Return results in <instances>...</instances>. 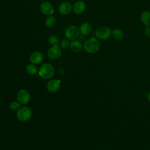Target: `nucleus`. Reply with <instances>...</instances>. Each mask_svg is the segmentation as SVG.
I'll return each mask as SVG.
<instances>
[{
  "mask_svg": "<svg viewBox=\"0 0 150 150\" xmlns=\"http://www.w3.org/2000/svg\"><path fill=\"white\" fill-rule=\"evenodd\" d=\"M100 47V44L95 38H92L87 40L83 44L84 50L89 53H95L97 52Z\"/></svg>",
  "mask_w": 150,
  "mask_h": 150,
  "instance_id": "f257e3e1",
  "label": "nucleus"
},
{
  "mask_svg": "<svg viewBox=\"0 0 150 150\" xmlns=\"http://www.w3.org/2000/svg\"><path fill=\"white\" fill-rule=\"evenodd\" d=\"M54 73V68L52 64L49 63L43 64L39 71V74L40 77L45 79H49L52 78Z\"/></svg>",
  "mask_w": 150,
  "mask_h": 150,
  "instance_id": "f03ea898",
  "label": "nucleus"
},
{
  "mask_svg": "<svg viewBox=\"0 0 150 150\" xmlns=\"http://www.w3.org/2000/svg\"><path fill=\"white\" fill-rule=\"evenodd\" d=\"M112 30L107 26H102L98 28L96 32V37L100 40H107L111 35Z\"/></svg>",
  "mask_w": 150,
  "mask_h": 150,
  "instance_id": "7ed1b4c3",
  "label": "nucleus"
},
{
  "mask_svg": "<svg viewBox=\"0 0 150 150\" xmlns=\"http://www.w3.org/2000/svg\"><path fill=\"white\" fill-rule=\"evenodd\" d=\"M32 115V112L29 108L22 107L20 108L16 113L17 118L22 121H26L30 119Z\"/></svg>",
  "mask_w": 150,
  "mask_h": 150,
  "instance_id": "20e7f679",
  "label": "nucleus"
},
{
  "mask_svg": "<svg viewBox=\"0 0 150 150\" xmlns=\"http://www.w3.org/2000/svg\"><path fill=\"white\" fill-rule=\"evenodd\" d=\"M80 29L76 26H70L65 30V36L69 40H74L80 35Z\"/></svg>",
  "mask_w": 150,
  "mask_h": 150,
  "instance_id": "39448f33",
  "label": "nucleus"
},
{
  "mask_svg": "<svg viewBox=\"0 0 150 150\" xmlns=\"http://www.w3.org/2000/svg\"><path fill=\"white\" fill-rule=\"evenodd\" d=\"M17 100L21 104H27L30 100V95L27 90H21L17 94Z\"/></svg>",
  "mask_w": 150,
  "mask_h": 150,
  "instance_id": "423d86ee",
  "label": "nucleus"
},
{
  "mask_svg": "<svg viewBox=\"0 0 150 150\" xmlns=\"http://www.w3.org/2000/svg\"><path fill=\"white\" fill-rule=\"evenodd\" d=\"M62 54V49L57 45H53L47 51V56L51 59H57Z\"/></svg>",
  "mask_w": 150,
  "mask_h": 150,
  "instance_id": "0eeeda50",
  "label": "nucleus"
},
{
  "mask_svg": "<svg viewBox=\"0 0 150 150\" xmlns=\"http://www.w3.org/2000/svg\"><path fill=\"white\" fill-rule=\"evenodd\" d=\"M40 9L42 13L45 15H49L50 14H52L54 11L53 6L52 4L47 1L43 2L41 4L40 6Z\"/></svg>",
  "mask_w": 150,
  "mask_h": 150,
  "instance_id": "6e6552de",
  "label": "nucleus"
},
{
  "mask_svg": "<svg viewBox=\"0 0 150 150\" xmlns=\"http://www.w3.org/2000/svg\"><path fill=\"white\" fill-rule=\"evenodd\" d=\"M60 86V81L59 80L53 79L50 80L47 84V89L49 92L54 93L57 91Z\"/></svg>",
  "mask_w": 150,
  "mask_h": 150,
  "instance_id": "1a4fd4ad",
  "label": "nucleus"
},
{
  "mask_svg": "<svg viewBox=\"0 0 150 150\" xmlns=\"http://www.w3.org/2000/svg\"><path fill=\"white\" fill-rule=\"evenodd\" d=\"M72 5L69 2H63L59 6V11L62 15H67L71 12Z\"/></svg>",
  "mask_w": 150,
  "mask_h": 150,
  "instance_id": "9d476101",
  "label": "nucleus"
},
{
  "mask_svg": "<svg viewBox=\"0 0 150 150\" xmlns=\"http://www.w3.org/2000/svg\"><path fill=\"white\" fill-rule=\"evenodd\" d=\"M86 4L82 1H77L73 5V11L77 14L82 13L86 9Z\"/></svg>",
  "mask_w": 150,
  "mask_h": 150,
  "instance_id": "9b49d317",
  "label": "nucleus"
},
{
  "mask_svg": "<svg viewBox=\"0 0 150 150\" xmlns=\"http://www.w3.org/2000/svg\"><path fill=\"white\" fill-rule=\"evenodd\" d=\"M30 60L33 64H39L43 60V55L39 52H35L31 54L30 56Z\"/></svg>",
  "mask_w": 150,
  "mask_h": 150,
  "instance_id": "f8f14e48",
  "label": "nucleus"
},
{
  "mask_svg": "<svg viewBox=\"0 0 150 150\" xmlns=\"http://www.w3.org/2000/svg\"><path fill=\"white\" fill-rule=\"evenodd\" d=\"M140 19L141 22L144 25L146 26H150V12L149 11H144L142 12Z\"/></svg>",
  "mask_w": 150,
  "mask_h": 150,
  "instance_id": "ddd939ff",
  "label": "nucleus"
},
{
  "mask_svg": "<svg viewBox=\"0 0 150 150\" xmlns=\"http://www.w3.org/2000/svg\"><path fill=\"white\" fill-rule=\"evenodd\" d=\"M80 33L83 35H89L92 30L91 26L90 25V23L87 22L83 23L80 27Z\"/></svg>",
  "mask_w": 150,
  "mask_h": 150,
  "instance_id": "4468645a",
  "label": "nucleus"
},
{
  "mask_svg": "<svg viewBox=\"0 0 150 150\" xmlns=\"http://www.w3.org/2000/svg\"><path fill=\"white\" fill-rule=\"evenodd\" d=\"M71 50L74 52H79L82 49V44L79 40H74L70 44Z\"/></svg>",
  "mask_w": 150,
  "mask_h": 150,
  "instance_id": "2eb2a0df",
  "label": "nucleus"
},
{
  "mask_svg": "<svg viewBox=\"0 0 150 150\" xmlns=\"http://www.w3.org/2000/svg\"><path fill=\"white\" fill-rule=\"evenodd\" d=\"M111 35L116 40H121L124 38V33L121 29L119 28H115L112 30Z\"/></svg>",
  "mask_w": 150,
  "mask_h": 150,
  "instance_id": "dca6fc26",
  "label": "nucleus"
},
{
  "mask_svg": "<svg viewBox=\"0 0 150 150\" xmlns=\"http://www.w3.org/2000/svg\"><path fill=\"white\" fill-rule=\"evenodd\" d=\"M26 70L28 74L31 75L36 74L38 73V69L33 64H29L27 65L26 67Z\"/></svg>",
  "mask_w": 150,
  "mask_h": 150,
  "instance_id": "f3484780",
  "label": "nucleus"
},
{
  "mask_svg": "<svg viewBox=\"0 0 150 150\" xmlns=\"http://www.w3.org/2000/svg\"><path fill=\"white\" fill-rule=\"evenodd\" d=\"M56 22V19L53 16H48L45 21V25L47 28L53 27Z\"/></svg>",
  "mask_w": 150,
  "mask_h": 150,
  "instance_id": "a211bd4d",
  "label": "nucleus"
},
{
  "mask_svg": "<svg viewBox=\"0 0 150 150\" xmlns=\"http://www.w3.org/2000/svg\"><path fill=\"white\" fill-rule=\"evenodd\" d=\"M48 41L49 43L53 45H57L59 43V38L55 36V35H51L49 36L48 39Z\"/></svg>",
  "mask_w": 150,
  "mask_h": 150,
  "instance_id": "6ab92c4d",
  "label": "nucleus"
},
{
  "mask_svg": "<svg viewBox=\"0 0 150 150\" xmlns=\"http://www.w3.org/2000/svg\"><path fill=\"white\" fill-rule=\"evenodd\" d=\"M9 107L12 110H18L20 108V104L17 101H13L10 104Z\"/></svg>",
  "mask_w": 150,
  "mask_h": 150,
  "instance_id": "aec40b11",
  "label": "nucleus"
},
{
  "mask_svg": "<svg viewBox=\"0 0 150 150\" xmlns=\"http://www.w3.org/2000/svg\"><path fill=\"white\" fill-rule=\"evenodd\" d=\"M70 42L69 41V39H64L63 40H62L60 42V47L62 48V49H67L69 47V45H70Z\"/></svg>",
  "mask_w": 150,
  "mask_h": 150,
  "instance_id": "412c9836",
  "label": "nucleus"
},
{
  "mask_svg": "<svg viewBox=\"0 0 150 150\" xmlns=\"http://www.w3.org/2000/svg\"><path fill=\"white\" fill-rule=\"evenodd\" d=\"M144 34L146 37H150V26L145 27L144 29Z\"/></svg>",
  "mask_w": 150,
  "mask_h": 150,
  "instance_id": "4be33fe9",
  "label": "nucleus"
},
{
  "mask_svg": "<svg viewBox=\"0 0 150 150\" xmlns=\"http://www.w3.org/2000/svg\"><path fill=\"white\" fill-rule=\"evenodd\" d=\"M147 99H148V100L150 102V91L148 93V94H147Z\"/></svg>",
  "mask_w": 150,
  "mask_h": 150,
  "instance_id": "5701e85b",
  "label": "nucleus"
}]
</instances>
